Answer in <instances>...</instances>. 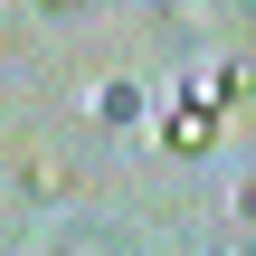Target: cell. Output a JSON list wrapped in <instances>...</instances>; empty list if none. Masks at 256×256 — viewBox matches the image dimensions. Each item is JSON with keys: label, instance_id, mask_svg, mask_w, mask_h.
I'll return each mask as SVG.
<instances>
[{"label": "cell", "instance_id": "6", "mask_svg": "<svg viewBox=\"0 0 256 256\" xmlns=\"http://www.w3.org/2000/svg\"><path fill=\"white\" fill-rule=\"evenodd\" d=\"M38 10H57V19H66V10H86V0H38Z\"/></svg>", "mask_w": 256, "mask_h": 256}, {"label": "cell", "instance_id": "5", "mask_svg": "<svg viewBox=\"0 0 256 256\" xmlns=\"http://www.w3.org/2000/svg\"><path fill=\"white\" fill-rule=\"evenodd\" d=\"M238 218H247V228H256V171H247V180H238Z\"/></svg>", "mask_w": 256, "mask_h": 256}, {"label": "cell", "instance_id": "2", "mask_svg": "<svg viewBox=\"0 0 256 256\" xmlns=\"http://www.w3.org/2000/svg\"><path fill=\"white\" fill-rule=\"evenodd\" d=\"M95 124H104V133H133V124H142V86H104V95H95Z\"/></svg>", "mask_w": 256, "mask_h": 256}, {"label": "cell", "instance_id": "1", "mask_svg": "<svg viewBox=\"0 0 256 256\" xmlns=\"http://www.w3.org/2000/svg\"><path fill=\"white\" fill-rule=\"evenodd\" d=\"M209 142H218V95L200 86V95L171 114V152H209Z\"/></svg>", "mask_w": 256, "mask_h": 256}, {"label": "cell", "instance_id": "4", "mask_svg": "<svg viewBox=\"0 0 256 256\" xmlns=\"http://www.w3.org/2000/svg\"><path fill=\"white\" fill-rule=\"evenodd\" d=\"M218 10H228V0H162V19H171V28H209Z\"/></svg>", "mask_w": 256, "mask_h": 256}, {"label": "cell", "instance_id": "3", "mask_svg": "<svg viewBox=\"0 0 256 256\" xmlns=\"http://www.w3.org/2000/svg\"><path fill=\"white\" fill-rule=\"evenodd\" d=\"M209 95H218V104H247V95H256V66H247V57H228V66L209 76Z\"/></svg>", "mask_w": 256, "mask_h": 256}]
</instances>
